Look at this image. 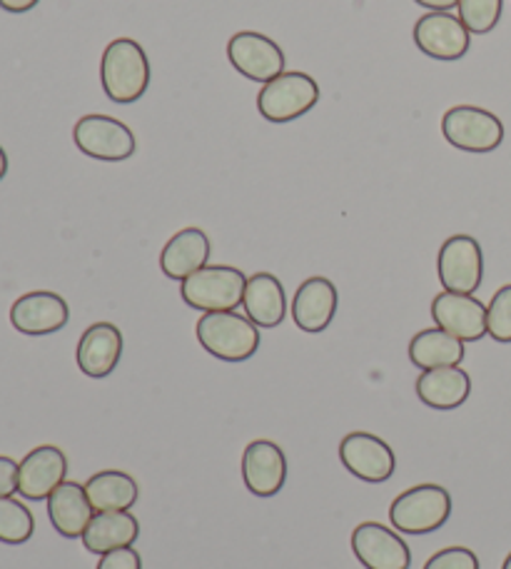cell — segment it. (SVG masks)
<instances>
[{
    "label": "cell",
    "mask_w": 511,
    "mask_h": 569,
    "mask_svg": "<svg viewBox=\"0 0 511 569\" xmlns=\"http://www.w3.org/2000/svg\"><path fill=\"white\" fill-rule=\"evenodd\" d=\"M100 83L112 103L120 106L138 103L148 93L150 60L138 40H112L100 60Z\"/></svg>",
    "instance_id": "obj_1"
},
{
    "label": "cell",
    "mask_w": 511,
    "mask_h": 569,
    "mask_svg": "<svg viewBox=\"0 0 511 569\" xmlns=\"http://www.w3.org/2000/svg\"><path fill=\"white\" fill-rule=\"evenodd\" d=\"M196 335L204 352L224 362L250 360L260 348L258 325L234 310L204 312L196 325Z\"/></svg>",
    "instance_id": "obj_2"
},
{
    "label": "cell",
    "mask_w": 511,
    "mask_h": 569,
    "mask_svg": "<svg viewBox=\"0 0 511 569\" xmlns=\"http://www.w3.org/2000/svg\"><path fill=\"white\" fill-rule=\"evenodd\" d=\"M449 517H452V497L442 485L409 487L390 507L392 527L404 535L437 532Z\"/></svg>",
    "instance_id": "obj_3"
},
{
    "label": "cell",
    "mask_w": 511,
    "mask_h": 569,
    "mask_svg": "<svg viewBox=\"0 0 511 569\" xmlns=\"http://www.w3.org/2000/svg\"><path fill=\"white\" fill-rule=\"evenodd\" d=\"M248 278L232 266H204L196 276L182 280L180 295L200 312H224L242 305Z\"/></svg>",
    "instance_id": "obj_4"
},
{
    "label": "cell",
    "mask_w": 511,
    "mask_h": 569,
    "mask_svg": "<svg viewBox=\"0 0 511 569\" xmlns=\"http://www.w3.org/2000/svg\"><path fill=\"white\" fill-rule=\"evenodd\" d=\"M320 100V86L307 73H282L264 83L258 96V110L270 123H292L310 113Z\"/></svg>",
    "instance_id": "obj_5"
},
{
    "label": "cell",
    "mask_w": 511,
    "mask_h": 569,
    "mask_svg": "<svg viewBox=\"0 0 511 569\" xmlns=\"http://www.w3.org/2000/svg\"><path fill=\"white\" fill-rule=\"evenodd\" d=\"M449 146L464 152H492L504 142V126L494 113L477 106L449 108L442 118Z\"/></svg>",
    "instance_id": "obj_6"
},
{
    "label": "cell",
    "mask_w": 511,
    "mask_h": 569,
    "mask_svg": "<svg viewBox=\"0 0 511 569\" xmlns=\"http://www.w3.org/2000/svg\"><path fill=\"white\" fill-rule=\"evenodd\" d=\"M73 140L83 156L106 162H122L138 150L132 130L110 116L80 118L73 128Z\"/></svg>",
    "instance_id": "obj_7"
},
{
    "label": "cell",
    "mask_w": 511,
    "mask_h": 569,
    "mask_svg": "<svg viewBox=\"0 0 511 569\" xmlns=\"http://www.w3.org/2000/svg\"><path fill=\"white\" fill-rule=\"evenodd\" d=\"M437 272L444 290L474 295L484 278V258L479 242L472 236L449 238L439 250Z\"/></svg>",
    "instance_id": "obj_8"
},
{
    "label": "cell",
    "mask_w": 511,
    "mask_h": 569,
    "mask_svg": "<svg viewBox=\"0 0 511 569\" xmlns=\"http://www.w3.org/2000/svg\"><path fill=\"white\" fill-rule=\"evenodd\" d=\"M228 58L240 76L262 86L284 73L282 48L254 30H240L230 38Z\"/></svg>",
    "instance_id": "obj_9"
},
{
    "label": "cell",
    "mask_w": 511,
    "mask_h": 569,
    "mask_svg": "<svg viewBox=\"0 0 511 569\" xmlns=\"http://www.w3.org/2000/svg\"><path fill=\"white\" fill-rule=\"evenodd\" d=\"M340 460L347 472L354 475L357 480L382 485L390 480L397 467V457L392 447L382 437L370 432H350L340 442Z\"/></svg>",
    "instance_id": "obj_10"
},
{
    "label": "cell",
    "mask_w": 511,
    "mask_h": 569,
    "mask_svg": "<svg viewBox=\"0 0 511 569\" xmlns=\"http://www.w3.org/2000/svg\"><path fill=\"white\" fill-rule=\"evenodd\" d=\"M414 43L427 58L462 60L472 46V33L452 13H427L417 20Z\"/></svg>",
    "instance_id": "obj_11"
},
{
    "label": "cell",
    "mask_w": 511,
    "mask_h": 569,
    "mask_svg": "<svg viewBox=\"0 0 511 569\" xmlns=\"http://www.w3.org/2000/svg\"><path fill=\"white\" fill-rule=\"evenodd\" d=\"M352 552L364 569H409L412 565V552L407 542L380 522H362L354 527Z\"/></svg>",
    "instance_id": "obj_12"
},
{
    "label": "cell",
    "mask_w": 511,
    "mask_h": 569,
    "mask_svg": "<svg viewBox=\"0 0 511 569\" xmlns=\"http://www.w3.org/2000/svg\"><path fill=\"white\" fill-rule=\"evenodd\" d=\"M68 460L60 447L40 445L18 465V495L30 502L48 500L56 487L66 482Z\"/></svg>",
    "instance_id": "obj_13"
},
{
    "label": "cell",
    "mask_w": 511,
    "mask_h": 569,
    "mask_svg": "<svg viewBox=\"0 0 511 569\" xmlns=\"http://www.w3.org/2000/svg\"><path fill=\"white\" fill-rule=\"evenodd\" d=\"M70 320L68 302L58 292L36 290L18 298L10 308V325L30 338H43L63 330Z\"/></svg>",
    "instance_id": "obj_14"
},
{
    "label": "cell",
    "mask_w": 511,
    "mask_h": 569,
    "mask_svg": "<svg viewBox=\"0 0 511 569\" xmlns=\"http://www.w3.org/2000/svg\"><path fill=\"white\" fill-rule=\"evenodd\" d=\"M432 318L437 328L462 342H477L487 335V308L474 295L439 292L432 300Z\"/></svg>",
    "instance_id": "obj_15"
},
{
    "label": "cell",
    "mask_w": 511,
    "mask_h": 569,
    "mask_svg": "<svg viewBox=\"0 0 511 569\" xmlns=\"http://www.w3.org/2000/svg\"><path fill=\"white\" fill-rule=\"evenodd\" d=\"M242 480L254 497H274L288 480V460L278 442L254 440L244 447Z\"/></svg>",
    "instance_id": "obj_16"
},
{
    "label": "cell",
    "mask_w": 511,
    "mask_h": 569,
    "mask_svg": "<svg viewBox=\"0 0 511 569\" xmlns=\"http://www.w3.org/2000/svg\"><path fill=\"white\" fill-rule=\"evenodd\" d=\"M337 305H340V295H337L332 280L310 278L294 292L292 320L302 332H324L334 320Z\"/></svg>",
    "instance_id": "obj_17"
},
{
    "label": "cell",
    "mask_w": 511,
    "mask_h": 569,
    "mask_svg": "<svg viewBox=\"0 0 511 569\" xmlns=\"http://www.w3.org/2000/svg\"><path fill=\"white\" fill-rule=\"evenodd\" d=\"M122 358V332L112 322H96L78 342L76 360L83 375L93 380L108 378Z\"/></svg>",
    "instance_id": "obj_18"
},
{
    "label": "cell",
    "mask_w": 511,
    "mask_h": 569,
    "mask_svg": "<svg viewBox=\"0 0 511 569\" xmlns=\"http://www.w3.org/2000/svg\"><path fill=\"white\" fill-rule=\"evenodd\" d=\"M93 505L88 500L86 485L78 482H63L56 487L53 495L48 497V517L50 525L56 527L58 535L68 537V540H78L88 530L90 520H93Z\"/></svg>",
    "instance_id": "obj_19"
},
{
    "label": "cell",
    "mask_w": 511,
    "mask_h": 569,
    "mask_svg": "<svg viewBox=\"0 0 511 569\" xmlns=\"http://www.w3.org/2000/svg\"><path fill=\"white\" fill-rule=\"evenodd\" d=\"M210 260V238L200 228H186L176 232L162 248L160 270L170 280H188Z\"/></svg>",
    "instance_id": "obj_20"
},
{
    "label": "cell",
    "mask_w": 511,
    "mask_h": 569,
    "mask_svg": "<svg viewBox=\"0 0 511 569\" xmlns=\"http://www.w3.org/2000/svg\"><path fill=\"white\" fill-rule=\"evenodd\" d=\"M472 395V378L459 368L424 370L417 378V398L432 410H457Z\"/></svg>",
    "instance_id": "obj_21"
},
{
    "label": "cell",
    "mask_w": 511,
    "mask_h": 569,
    "mask_svg": "<svg viewBox=\"0 0 511 569\" xmlns=\"http://www.w3.org/2000/svg\"><path fill=\"white\" fill-rule=\"evenodd\" d=\"M242 308L258 328H278L284 320V312H288L282 282L270 272H254L252 278H248Z\"/></svg>",
    "instance_id": "obj_22"
},
{
    "label": "cell",
    "mask_w": 511,
    "mask_h": 569,
    "mask_svg": "<svg viewBox=\"0 0 511 569\" xmlns=\"http://www.w3.org/2000/svg\"><path fill=\"white\" fill-rule=\"evenodd\" d=\"M140 535V522L130 510L120 512H96L88 530L83 532L86 550L93 555H108L120 547H132Z\"/></svg>",
    "instance_id": "obj_23"
},
{
    "label": "cell",
    "mask_w": 511,
    "mask_h": 569,
    "mask_svg": "<svg viewBox=\"0 0 511 569\" xmlns=\"http://www.w3.org/2000/svg\"><path fill=\"white\" fill-rule=\"evenodd\" d=\"M409 360L422 372L437 368H459V362L464 360V342L442 328H429L417 332L409 342Z\"/></svg>",
    "instance_id": "obj_24"
},
{
    "label": "cell",
    "mask_w": 511,
    "mask_h": 569,
    "mask_svg": "<svg viewBox=\"0 0 511 569\" xmlns=\"http://www.w3.org/2000/svg\"><path fill=\"white\" fill-rule=\"evenodd\" d=\"M86 492L96 512H120L132 510L140 497V487L128 472L102 470L86 482Z\"/></svg>",
    "instance_id": "obj_25"
},
{
    "label": "cell",
    "mask_w": 511,
    "mask_h": 569,
    "mask_svg": "<svg viewBox=\"0 0 511 569\" xmlns=\"http://www.w3.org/2000/svg\"><path fill=\"white\" fill-rule=\"evenodd\" d=\"M36 532V520L23 502L0 497V542L26 545Z\"/></svg>",
    "instance_id": "obj_26"
},
{
    "label": "cell",
    "mask_w": 511,
    "mask_h": 569,
    "mask_svg": "<svg viewBox=\"0 0 511 569\" xmlns=\"http://www.w3.org/2000/svg\"><path fill=\"white\" fill-rule=\"evenodd\" d=\"M459 20L474 36H487L502 18V0H459Z\"/></svg>",
    "instance_id": "obj_27"
},
{
    "label": "cell",
    "mask_w": 511,
    "mask_h": 569,
    "mask_svg": "<svg viewBox=\"0 0 511 569\" xmlns=\"http://www.w3.org/2000/svg\"><path fill=\"white\" fill-rule=\"evenodd\" d=\"M487 335H492L497 342H511V284L497 290L492 302H489Z\"/></svg>",
    "instance_id": "obj_28"
},
{
    "label": "cell",
    "mask_w": 511,
    "mask_h": 569,
    "mask_svg": "<svg viewBox=\"0 0 511 569\" xmlns=\"http://www.w3.org/2000/svg\"><path fill=\"white\" fill-rule=\"evenodd\" d=\"M424 569H479V557L467 547H447L429 557Z\"/></svg>",
    "instance_id": "obj_29"
},
{
    "label": "cell",
    "mask_w": 511,
    "mask_h": 569,
    "mask_svg": "<svg viewBox=\"0 0 511 569\" xmlns=\"http://www.w3.org/2000/svg\"><path fill=\"white\" fill-rule=\"evenodd\" d=\"M96 569H142V560L138 550H132V547H120V550L100 555V562Z\"/></svg>",
    "instance_id": "obj_30"
},
{
    "label": "cell",
    "mask_w": 511,
    "mask_h": 569,
    "mask_svg": "<svg viewBox=\"0 0 511 569\" xmlns=\"http://www.w3.org/2000/svg\"><path fill=\"white\" fill-rule=\"evenodd\" d=\"M18 492V462L0 455V497H13Z\"/></svg>",
    "instance_id": "obj_31"
},
{
    "label": "cell",
    "mask_w": 511,
    "mask_h": 569,
    "mask_svg": "<svg viewBox=\"0 0 511 569\" xmlns=\"http://www.w3.org/2000/svg\"><path fill=\"white\" fill-rule=\"evenodd\" d=\"M40 0H0V8L8 10V13H28L33 10Z\"/></svg>",
    "instance_id": "obj_32"
},
{
    "label": "cell",
    "mask_w": 511,
    "mask_h": 569,
    "mask_svg": "<svg viewBox=\"0 0 511 569\" xmlns=\"http://www.w3.org/2000/svg\"><path fill=\"white\" fill-rule=\"evenodd\" d=\"M414 3L427 8L429 13H432V10H437V13H449V10L459 6V0H414Z\"/></svg>",
    "instance_id": "obj_33"
},
{
    "label": "cell",
    "mask_w": 511,
    "mask_h": 569,
    "mask_svg": "<svg viewBox=\"0 0 511 569\" xmlns=\"http://www.w3.org/2000/svg\"><path fill=\"white\" fill-rule=\"evenodd\" d=\"M8 176V156H6V150L0 148V180H3Z\"/></svg>",
    "instance_id": "obj_34"
},
{
    "label": "cell",
    "mask_w": 511,
    "mask_h": 569,
    "mask_svg": "<svg viewBox=\"0 0 511 569\" xmlns=\"http://www.w3.org/2000/svg\"><path fill=\"white\" fill-rule=\"evenodd\" d=\"M502 569H511V552H509V557L504 560V565H502Z\"/></svg>",
    "instance_id": "obj_35"
}]
</instances>
